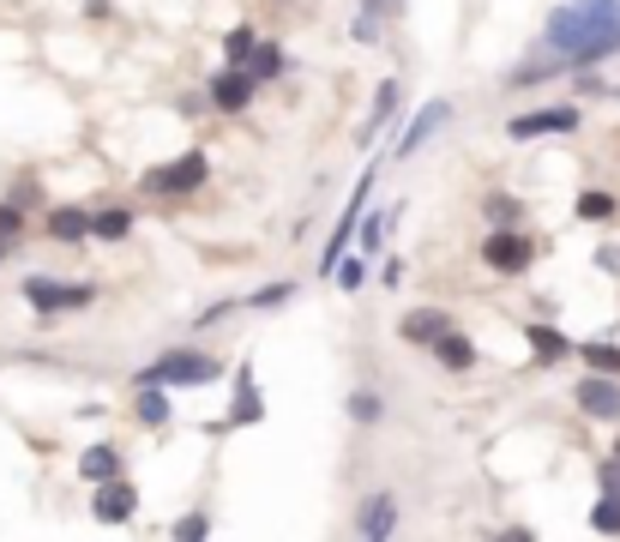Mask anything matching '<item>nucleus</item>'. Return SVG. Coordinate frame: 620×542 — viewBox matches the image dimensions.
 <instances>
[{
	"label": "nucleus",
	"instance_id": "1",
	"mask_svg": "<svg viewBox=\"0 0 620 542\" xmlns=\"http://www.w3.org/2000/svg\"><path fill=\"white\" fill-rule=\"evenodd\" d=\"M543 54H555L572 73L620 54V0H567V7H555L543 25Z\"/></svg>",
	"mask_w": 620,
	"mask_h": 542
},
{
	"label": "nucleus",
	"instance_id": "2",
	"mask_svg": "<svg viewBox=\"0 0 620 542\" xmlns=\"http://www.w3.org/2000/svg\"><path fill=\"white\" fill-rule=\"evenodd\" d=\"M223 380V361L206 356V349H163V356H151L133 374V386L139 392H175V386H218Z\"/></svg>",
	"mask_w": 620,
	"mask_h": 542
},
{
	"label": "nucleus",
	"instance_id": "3",
	"mask_svg": "<svg viewBox=\"0 0 620 542\" xmlns=\"http://www.w3.org/2000/svg\"><path fill=\"white\" fill-rule=\"evenodd\" d=\"M206 175H211L206 151H182V157H169V163L145 169L139 194L145 199H187V194H199V187H206Z\"/></svg>",
	"mask_w": 620,
	"mask_h": 542
},
{
	"label": "nucleus",
	"instance_id": "4",
	"mask_svg": "<svg viewBox=\"0 0 620 542\" xmlns=\"http://www.w3.org/2000/svg\"><path fill=\"white\" fill-rule=\"evenodd\" d=\"M25 301L37 308L42 325H54L61 313H78L97 301V284H54V278H25Z\"/></svg>",
	"mask_w": 620,
	"mask_h": 542
},
{
	"label": "nucleus",
	"instance_id": "5",
	"mask_svg": "<svg viewBox=\"0 0 620 542\" xmlns=\"http://www.w3.org/2000/svg\"><path fill=\"white\" fill-rule=\"evenodd\" d=\"M584 115L572 103H555V109H524V115L506 121V139L530 145V139H555V133H579Z\"/></svg>",
	"mask_w": 620,
	"mask_h": 542
},
{
	"label": "nucleus",
	"instance_id": "6",
	"mask_svg": "<svg viewBox=\"0 0 620 542\" xmlns=\"http://www.w3.org/2000/svg\"><path fill=\"white\" fill-rule=\"evenodd\" d=\"M398 494L392 489H374L362 506H356V542H392L398 537Z\"/></svg>",
	"mask_w": 620,
	"mask_h": 542
},
{
	"label": "nucleus",
	"instance_id": "7",
	"mask_svg": "<svg viewBox=\"0 0 620 542\" xmlns=\"http://www.w3.org/2000/svg\"><path fill=\"white\" fill-rule=\"evenodd\" d=\"M482 259H488V271H500V278H518V271H530V259H536V242L518 230H494L488 242H482Z\"/></svg>",
	"mask_w": 620,
	"mask_h": 542
},
{
	"label": "nucleus",
	"instance_id": "8",
	"mask_svg": "<svg viewBox=\"0 0 620 542\" xmlns=\"http://www.w3.org/2000/svg\"><path fill=\"white\" fill-rule=\"evenodd\" d=\"M446 121H452V103H446V97H434V103H422V109H416V115H410V127H404L398 139H392V157H416V151H422V145L434 139L439 127H446Z\"/></svg>",
	"mask_w": 620,
	"mask_h": 542
},
{
	"label": "nucleus",
	"instance_id": "9",
	"mask_svg": "<svg viewBox=\"0 0 620 542\" xmlns=\"http://www.w3.org/2000/svg\"><path fill=\"white\" fill-rule=\"evenodd\" d=\"M572 398H579V410L591 416V422H620V380H603V374H584L579 386H572Z\"/></svg>",
	"mask_w": 620,
	"mask_h": 542
},
{
	"label": "nucleus",
	"instance_id": "10",
	"mask_svg": "<svg viewBox=\"0 0 620 542\" xmlns=\"http://www.w3.org/2000/svg\"><path fill=\"white\" fill-rule=\"evenodd\" d=\"M133 513H139V489H133L127 477L103 482V489L91 494V518H97V525H127Z\"/></svg>",
	"mask_w": 620,
	"mask_h": 542
},
{
	"label": "nucleus",
	"instance_id": "11",
	"mask_svg": "<svg viewBox=\"0 0 620 542\" xmlns=\"http://www.w3.org/2000/svg\"><path fill=\"white\" fill-rule=\"evenodd\" d=\"M206 90H211V109H223V115H241V109L253 103V90H259V85L241 73V66H223V73L211 78Z\"/></svg>",
	"mask_w": 620,
	"mask_h": 542
},
{
	"label": "nucleus",
	"instance_id": "12",
	"mask_svg": "<svg viewBox=\"0 0 620 542\" xmlns=\"http://www.w3.org/2000/svg\"><path fill=\"white\" fill-rule=\"evenodd\" d=\"M398 332H404V344L434 349L439 337H446V332H458V325H452V313H446V308H416V313H404V325H398Z\"/></svg>",
	"mask_w": 620,
	"mask_h": 542
},
{
	"label": "nucleus",
	"instance_id": "13",
	"mask_svg": "<svg viewBox=\"0 0 620 542\" xmlns=\"http://www.w3.org/2000/svg\"><path fill=\"white\" fill-rule=\"evenodd\" d=\"M398 103H404V85H398V78H386V85L374 90V109H368V121H362V133H356V139L380 145V133H386L392 115H398Z\"/></svg>",
	"mask_w": 620,
	"mask_h": 542
},
{
	"label": "nucleus",
	"instance_id": "14",
	"mask_svg": "<svg viewBox=\"0 0 620 542\" xmlns=\"http://www.w3.org/2000/svg\"><path fill=\"white\" fill-rule=\"evenodd\" d=\"M524 337H530V349H536V361H543V368L579 356V344H567V332H555L548 320H524Z\"/></svg>",
	"mask_w": 620,
	"mask_h": 542
},
{
	"label": "nucleus",
	"instance_id": "15",
	"mask_svg": "<svg viewBox=\"0 0 620 542\" xmlns=\"http://www.w3.org/2000/svg\"><path fill=\"white\" fill-rule=\"evenodd\" d=\"M121 465H127V458H121V446H85V458H78V477L91 482V489H103V482H121Z\"/></svg>",
	"mask_w": 620,
	"mask_h": 542
},
{
	"label": "nucleus",
	"instance_id": "16",
	"mask_svg": "<svg viewBox=\"0 0 620 542\" xmlns=\"http://www.w3.org/2000/svg\"><path fill=\"white\" fill-rule=\"evenodd\" d=\"M427 356H434L446 374H470V368H476V344H470L464 332H446L434 349H427Z\"/></svg>",
	"mask_w": 620,
	"mask_h": 542
},
{
	"label": "nucleus",
	"instance_id": "17",
	"mask_svg": "<svg viewBox=\"0 0 620 542\" xmlns=\"http://www.w3.org/2000/svg\"><path fill=\"white\" fill-rule=\"evenodd\" d=\"M42 230H49V242H91V218L85 211H73V206H54L49 218H42Z\"/></svg>",
	"mask_w": 620,
	"mask_h": 542
},
{
	"label": "nucleus",
	"instance_id": "18",
	"mask_svg": "<svg viewBox=\"0 0 620 542\" xmlns=\"http://www.w3.org/2000/svg\"><path fill=\"white\" fill-rule=\"evenodd\" d=\"M265 416V398H259V386H253V374H235V410H230V428H247V422H259Z\"/></svg>",
	"mask_w": 620,
	"mask_h": 542
},
{
	"label": "nucleus",
	"instance_id": "19",
	"mask_svg": "<svg viewBox=\"0 0 620 542\" xmlns=\"http://www.w3.org/2000/svg\"><path fill=\"white\" fill-rule=\"evenodd\" d=\"M127 235H133V211L127 206L91 211V242H127Z\"/></svg>",
	"mask_w": 620,
	"mask_h": 542
},
{
	"label": "nucleus",
	"instance_id": "20",
	"mask_svg": "<svg viewBox=\"0 0 620 542\" xmlns=\"http://www.w3.org/2000/svg\"><path fill=\"white\" fill-rule=\"evenodd\" d=\"M349 422H356V428L386 422V398H380L374 386H356V392H349Z\"/></svg>",
	"mask_w": 620,
	"mask_h": 542
},
{
	"label": "nucleus",
	"instance_id": "21",
	"mask_svg": "<svg viewBox=\"0 0 620 542\" xmlns=\"http://www.w3.org/2000/svg\"><path fill=\"white\" fill-rule=\"evenodd\" d=\"M579 361L596 368L603 380H620V344H603V337H596V344H579Z\"/></svg>",
	"mask_w": 620,
	"mask_h": 542
},
{
	"label": "nucleus",
	"instance_id": "22",
	"mask_svg": "<svg viewBox=\"0 0 620 542\" xmlns=\"http://www.w3.org/2000/svg\"><path fill=\"white\" fill-rule=\"evenodd\" d=\"M169 392H139V404H133V422L139 428H169Z\"/></svg>",
	"mask_w": 620,
	"mask_h": 542
},
{
	"label": "nucleus",
	"instance_id": "23",
	"mask_svg": "<svg viewBox=\"0 0 620 542\" xmlns=\"http://www.w3.org/2000/svg\"><path fill=\"white\" fill-rule=\"evenodd\" d=\"M277 73H284V49H277V42H259L253 61H247V78H253V85H265V78H277Z\"/></svg>",
	"mask_w": 620,
	"mask_h": 542
},
{
	"label": "nucleus",
	"instance_id": "24",
	"mask_svg": "<svg viewBox=\"0 0 620 542\" xmlns=\"http://www.w3.org/2000/svg\"><path fill=\"white\" fill-rule=\"evenodd\" d=\"M253 49H259V30H247V25H235L230 37H223V54H230V66H241V73H247V61H253Z\"/></svg>",
	"mask_w": 620,
	"mask_h": 542
},
{
	"label": "nucleus",
	"instance_id": "25",
	"mask_svg": "<svg viewBox=\"0 0 620 542\" xmlns=\"http://www.w3.org/2000/svg\"><path fill=\"white\" fill-rule=\"evenodd\" d=\"M169 542H211V513H182L169 525Z\"/></svg>",
	"mask_w": 620,
	"mask_h": 542
},
{
	"label": "nucleus",
	"instance_id": "26",
	"mask_svg": "<svg viewBox=\"0 0 620 542\" xmlns=\"http://www.w3.org/2000/svg\"><path fill=\"white\" fill-rule=\"evenodd\" d=\"M392 218H398V206H392V211H368V218H362V230H356L362 254H374V247L386 242V223H392Z\"/></svg>",
	"mask_w": 620,
	"mask_h": 542
},
{
	"label": "nucleus",
	"instance_id": "27",
	"mask_svg": "<svg viewBox=\"0 0 620 542\" xmlns=\"http://www.w3.org/2000/svg\"><path fill=\"white\" fill-rule=\"evenodd\" d=\"M572 211H579V218L584 223H603V218H615V194H579V206H572Z\"/></svg>",
	"mask_w": 620,
	"mask_h": 542
},
{
	"label": "nucleus",
	"instance_id": "28",
	"mask_svg": "<svg viewBox=\"0 0 620 542\" xmlns=\"http://www.w3.org/2000/svg\"><path fill=\"white\" fill-rule=\"evenodd\" d=\"M591 530H596V537H620V501H608V494H603V501L591 506Z\"/></svg>",
	"mask_w": 620,
	"mask_h": 542
},
{
	"label": "nucleus",
	"instance_id": "29",
	"mask_svg": "<svg viewBox=\"0 0 620 542\" xmlns=\"http://www.w3.org/2000/svg\"><path fill=\"white\" fill-rule=\"evenodd\" d=\"M289 296H296V284L284 278V284H265V290H253V296H247V308H284Z\"/></svg>",
	"mask_w": 620,
	"mask_h": 542
},
{
	"label": "nucleus",
	"instance_id": "30",
	"mask_svg": "<svg viewBox=\"0 0 620 542\" xmlns=\"http://www.w3.org/2000/svg\"><path fill=\"white\" fill-rule=\"evenodd\" d=\"M18 235H25V211H18V206H0V247H13Z\"/></svg>",
	"mask_w": 620,
	"mask_h": 542
},
{
	"label": "nucleus",
	"instance_id": "31",
	"mask_svg": "<svg viewBox=\"0 0 620 542\" xmlns=\"http://www.w3.org/2000/svg\"><path fill=\"white\" fill-rule=\"evenodd\" d=\"M332 278H337L344 290H362V284H368V266H362V259H349V254H344V266H337Z\"/></svg>",
	"mask_w": 620,
	"mask_h": 542
},
{
	"label": "nucleus",
	"instance_id": "32",
	"mask_svg": "<svg viewBox=\"0 0 620 542\" xmlns=\"http://www.w3.org/2000/svg\"><path fill=\"white\" fill-rule=\"evenodd\" d=\"M488 218H500V223H494V230H512V223H518V199L494 194V199H488Z\"/></svg>",
	"mask_w": 620,
	"mask_h": 542
},
{
	"label": "nucleus",
	"instance_id": "33",
	"mask_svg": "<svg viewBox=\"0 0 620 542\" xmlns=\"http://www.w3.org/2000/svg\"><path fill=\"white\" fill-rule=\"evenodd\" d=\"M235 308H241V301H211V308H206V313H199V320H194V325H199V332H211V325H223V320H230V313H235Z\"/></svg>",
	"mask_w": 620,
	"mask_h": 542
},
{
	"label": "nucleus",
	"instance_id": "34",
	"mask_svg": "<svg viewBox=\"0 0 620 542\" xmlns=\"http://www.w3.org/2000/svg\"><path fill=\"white\" fill-rule=\"evenodd\" d=\"M596 482H603L608 501H620V465H615V458H608V465H596Z\"/></svg>",
	"mask_w": 620,
	"mask_h": 542
},
{
	"label": "nucleus",
	"instance_id": "35",
	"mask_svg": "<svg viewBox=\"0 0 620 542\" xmlns=\"http://www.w3.org/2000/svg\"><path fill=\"white\" fill-rule=\"evenodd\" d=\"M494 542H536V530H530V525H506Z\"/></svg>",
	"mask_w": 620,
	"mask_h": 542
},
{
	"label": "nucleus",
	"instance_id": "36",
	"mask_svg": "<svg viewBox=\"0 0 620 542\" xmlns=\"http://www.w3.org/2000/svg\"><path fill=\"white\" fill-rule=\"evenodd\" d=\"M380 284H386V290L404 284V266H398V259H386V266H380Z\"/></svg>",
	"mask_w": 620,
	"mask_h": 542
},
{
	"label": "nucleus",
	"instance_id": "37",
	"mask_svg": "<svg viewBox=\"0 0 620 542\" xmlns=\"http://www.w3.org/2000/svg\"><path fill=\"white\" fill-rule=\"evenodd\" d=\"M386 7H392V19H398V13H404V7H410V0H386Z\"/></svg>",
	"mask_w": 620,
	"mask_h": 542
},
{
	"label": "nucleus",
	"instance_id": "38",
	"mask_svg": "<svg viewBox=\"0 0 620 542\" xmlns=\"http://www.w3.org/2000/svg\"><path fill=\"white\" fill-rule=\"evenodd\" d=\"M615 465H620V440H615Z\"/></svg>",
	"mask_w": 620,
	"mask_h": 542
},
{
	"label": "nucleus",
	"instance_id": "39",
	"mask_svg": "<svg viewBox=\"0 0 620 542\" xmlns=\"http://www.w3.org/2000/svg\"><path fill=\"white\" fill-rule=\"evenodd\" d=\"M0 259H7V247H0Z\"/></svg>",
	"mask_w": 620,
	"mask_h": 542
}]
</instances>
